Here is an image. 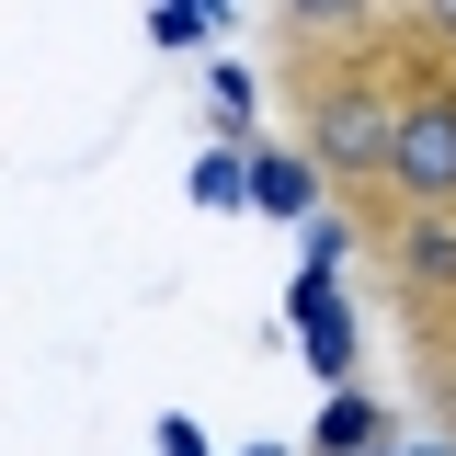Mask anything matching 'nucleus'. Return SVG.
<instances>
[{
	"instance_id": "f257e3e1",
	"label": "nucleus",
	"mask_w": 456,
	"mask_h": 456,
	"mask_svg": "<svg viewBox=\"0 0 456 456\" xmlns=\"http://www.w3.org/2000/svg\"><path fill=\"white\" fill-rule=\"evenodd\" d=\"M445 57V35H422L411 12H388L377 35H274V103H285V137L308 149V171L331 183L342 206L388 194V137H399V103L411 80Z\"/></svg>"
},
{
	"instance_id": "f03ea898",
	"label": "nucleus",
	"mask_w": 456,
	"mask_h": 456,
	"mask_svg": "<svg viewBox=\"0 0 456 456\" xmlns=\"http://www.w3.org/2000/svg\"><path fill=\"white\" fill-rule=\"evenodd\" d=\"M354 217V251L377 263L399 308V342L422 354V342H456V194L434 206H399V194H365V206H342Z\"/></svg>"
},
{
	"instance_id": "7ed1b4c3",
	"label": "nucleus",
	"mask_w": 456,
	"mask_h": 456,
	"mask_svg": "<svg viewBox=\"0 0 456 456\" xmlns=\"http://www.w3.org/2000/svg\"><path fill=\"white\" fill-rule=\"evenodd\" d=\"M388 194L399 206H434L456 194V46L411 80V103H399V137H388Z\"/></svg>"
},
{
	"instance_id": "20e7f679",
	"label": "nucleus",
	"mask_w": 456,
	"mask_h": 456,
	"mask_svg": "<svg viewBox=\"0 0 456 456\" xmlns=\"http://www.w3.org/2000/svg\"><path fill=\"white\" fill-rule=\"evenodd\" d=\"M297 342H308V365H320V377H342V365H354V320H342V297L320 274L297 285Z\"/></svg>"
},
{
	"instance_id": "39448f33",
	"label": "nucleus",
	"mask_w": 456,
	"mask_h": 456,
	"mask_svg": "<svg viewBox=\"0 0 456 456\" xmlns=\"http://www.w3.org/2000/svg\"><path fill=\"white\" fill-rule=\"evenodd\" d=\"M399 0H274V35H377Z\"/></svg>"
},
{
	"instance_id": "423d86ee",
	"label": "nucleus",
	"mask_w": 456,
	"mask_h": 456,
	"mask_svg": "<svg viewBox=\"0 0 456 456\" xmlns=\"http://www.w3.org/2000/svg\"><path fill=\"white\" fill-rule=\"evenodd\" d=\"M411 388H422V411H434V434L456 445V342H422V354H411Z\"/></svg>"
},
{
	"instance_id": "0eeeda50",
	"label": "nucleus",
	"mask_w": 456,
	"mask_h": 456,
	"mask_svg": "<svg viewBox=\"0 0 456 456\" xmlns=\"http://www.w3.org/2000/svg\"><path fill=\"white\" fill-rule=\"evenodd\" d=\"M365 445H377V399H365V388H342L331 411H320V456H365Z\"/></svg>"
},
{
	"instance_id": "6e6552de",
	"label": "nucleus",
	"mask_w": 456,
	"mask_h": 456,
	"mask_svg": "<svg viewBox=\"0 0 456 456\" xmlns=\"http://www.w3.org/2000/svg\"><path fill=\"white\" fill-rule=\"evenodd\" d=\"M251 194H263L274 217H308V149H274V160L251 171Z\"/></svg>"
},
{
	"instance_id": "1a4fd4ad",
	"label": "nucleus",
	"mask_w": 456,
	"mask_h": 456,
	"mask_svg": "<svg viewBox=\"0 0 456 456\" xmlns=\"http://www.w3.org/2000/svg\"><path fill=\"white\" fill-rule=\"evenodd\" d=\"M399 12H411L422 35H445V46H456V0H399Z\"/></svg>"
},
{
	"instance_id": "9d476101",
	"label": "nucleus",
	"mask_w": 456,
	"mask_h": 456,
	"mask_svg": "<svg viewBox=\"0 0 456 456\" xmlns=\"http://www.w3.org/2000/svg\"><path fill=\"white\" fill-rule=\"evenodd\" d=\"M377 456H411V445H377ZM422 456H456V445H422Z\"/></svg>"
},
{
	"instance_id": "9b49d317",
	"label": "nucleus",
	"mask_w": 456,
	"mask_h": 456,
	"mask_svg": "<svg viewBox=\"0 0 456 456\" xmlns=\"http://www.w3.org/2000/svg\"><path fill=\"white\" fill-rule=\"evenodd\" d=\"M263 456H274V445H263Z\"/></svg>"
}]
</instances>
